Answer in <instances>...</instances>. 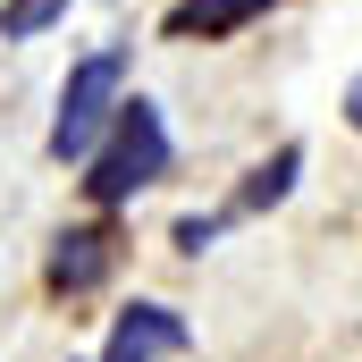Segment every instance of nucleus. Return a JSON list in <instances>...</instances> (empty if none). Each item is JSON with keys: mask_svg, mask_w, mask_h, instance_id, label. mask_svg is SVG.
<instances>
[{"mask_svg": "<svg viewBox=\"0 0 362 362\" xmlns=\"http://www.w3.org/2000/svg\"><path fill=\"white\" fill-rule=\"evenodd\" d=\"M169 177V118H160V101H118V118H110V135L93 144L85 160V194L101 211H118V202H135L144 185Z\"/></svg>", "mask_w": 362, "mask_h": 362, "instance_id": "1", "label": "nucleus"}, {"mask_svg": "<svg viewBox=\"0 0 362 362\" xmlns=\"http://www.w3.org/2000/svg\"><path fill=\"white\" fill-rule=\"evenodd\" d=\"M118 101H127V51H85L68 68V85H59V118H51L42 152L51 160H93V144L110 135Z\"/></svg>", "mask_w": 362, "mask_h": 362, "instance_id": "2", "label": "nucleus"}, {"mask_svg": "<svg viewBox=\"0 0 362 362\" xmlns=\"http://www.w3.org/2000/svg\"><path fill=\"white\" fill-rule=\"evenodd\" d=\"M185 329L169 303H127L118 312V329H110V346H101V362H169V354H185Z\"/></svg>", "mask_w": 362, "mask_h": 362, "instance_id": "3", "label": "nucleus"}, {"mask_svg": "<svg viewBox=\"0 0 362 362\" xmlns=\"http://www.w3.org/2000/svg\"><path fill=\"white\" fill-rule=\"evenodd\" d=\"M110 270H118V236H110L101 219H93V228H68V236L51 245V262H42L51 295H93Z\"/></svg>", "mask_w": 362, "mask_h": 362, "instance_id": "4", "label": "nucleus"}, {"mask_svg": "<svg viewBox=\"0 0 362 362\" xmlns=\"http://www.w3.org/2000/svg\"><path fill=\"white\" fill-rule=\"evenodd\" d=\"M278 0H177L169 17H160V34L169 42H228V34H245L253 17H270Z\"/></svg>", "mask_w": 362, "mask_h": 362, "instance_id": "5", "label": "nucleus"}, {"mask_svg": "<svg viewBox=\"0 0 362 362\" xmlns=\"http://www.w3.org/2000/svg\"><path fill=\"white\" fill-rule=\"evenodd\" d=\"M295 177H303V144H278L270 160L245 177V194H236V219H253V211H278V202L295 194Z\"/></svg>", "mask_w": 362, "mask_h": 362, "instance_id": "6", "label": "nucleus"}, {"mask_svg": "<svg viewBox=\"0 0 362 362\" xmlns=\"http://www.w3.org/2000/svg\"><path fill=\"white\" fill-rule=\"evenodd\" d=\"M68 8H76V0H8V8H0V34H8V42H34V34H51Z\"/></svg>", "mask_w": 362, "mask_h": 362, "instance_id": "7", "label": "nucleus"}, {"mask_svg": "<svg viewBox=\"0 0 362 362\" xmlns=\"http://www.w3.org/2000/svg\"><path fill=\"white\" fill-rule=\"evenodd\" d=\"M228 219H177V253H211Z\"/></svg>", "mask_w": 362, "mask_h": 362, "instance_id": "8", "label": "nucleus"}, {"mask_svg": "<svg viewBox=\"0 0 362 362\" xmlns=\"http://www.w3.org/2000/svg\"><path fill=\"white\" fill-rule=\"evenodd\" d=\"M346 127H354V135H362V76H354V85H346Z\"/></svg>", "mask_w": 362, "mask_h": 362, "instance_id": "9", "label": "nucleus"}]
</instances>
